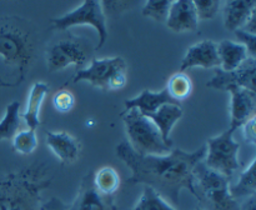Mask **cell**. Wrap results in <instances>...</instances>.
Listing matches in <instances>:
<instances>
[{
    "instance_id": "obj_1",
    "label": "cell",
    "mask_w": 256,
    "mask_h": 210,
    "mask_svg": "<svg viewBox=\"0 0 256 210\" xmlns=\"http://www.w3.org/2000/svg\"><path fill=\"white\" fill-rule=\"evenodd\" d=\"M115 154L130 169L128 182L152 188L176 208L180 192L184 189L192 192V172L204 160L206 146L190 152L176 148L165 155H140L122 140L115 148Z\"/></svg>"
},
{
    "instance_id": "obj_2",
    "label": "cell",
    "mask_w": 256,
    "mask_h": 210,
    "mask_svg": "<svg viewBox=\"0 0 256 210\" xmlns=\"http://www.w3.org/2000/svg\"><path fill=\"white\" fill-rule=\"evenodd\" d=\"M38 28L18 15L0 16V58L9 69L2 88L18 86L25 80L39 52Z\"/></svg>"
},
{
    "instance_id": "obj_3",
    "label": "cell",
    "mask_w": 256,
    "mask_h": 210,
    "mask_svg": "<svg viewBox=\"0 0 256 210\" xmlns=\"http://www.w3.org/2000/svg\"><path fill=\"white\" fill-rule=\"evenodd\" d=\"M52 180L42 162L8 172L0 178V210H42V192Z\"/></svg>"
},
{
    "instance_id": "obj_4",
    "label": "cell",
    "mask_w": 256,
    "mask_h": 210,
    "mask_svg": "<svg viewBox=\"0 0 256 210\" xmlns=\"http://www.w3.org/2000/svg\"><path fill=\"white\" fill-rule=\"evenodd\" d=\"M204 210H239L230 192V180L199 162L192 172V192Z\"/></svg>"
},
{
    "instance_id": "obj_5",
    "label": "cell",
    "mask_w": 256,
    "mask_h": 210,
    "mask_svg": "<svg viewBox=\"0 0 256 210\" xmlns=\"http://www.w3.org/2000/svg\"><path fill=\"white\" fill-rule=\"evenodd\" d=\"M94 52L95 48L88 38L72 34L69 30L62 32L50 40L45 49L48 70L62 72L70 65L82 69L94 59Z\"/></svg>"
},
{
    "instance_id": "obj_6",
    "label": "cell",
    "mask_w": 256,
    "mask_h": 210,
    "mask_svg": "<svg viewBox=\"0 0 256 210\" xmlns=\"http://www.w3.org/2000/svg\"><path fill=\"white\" fill-rule=\"evenodd\" d=\"M128 140L135 152L140 155H165L172 152V145L162 140L160 132L149 118L139 110H124L122 114Z\"/></svg>"
},
{
    "instance_id": "obj_7",
    "label": "cell",
    "mask_w": 256,
    "mask_h": 210,
    "mask_svg": "<svg viewBox=\"0 0 256 210\" xmlns=\"http://www.w3.org/2000/svg\"><path fill=\"white\" fill-rule=\"evenodd\" d=\"M235 130L229 128L222 134L208 139L206 154L204 162L209 169L232 179L238 170L242 169V162L239 159L240 144L234 139Z\"/></svg>"
},
{
    "instance_id": "obj_8",
    "label": "cell",
    "mask_w": 256,
    "mask_h": 210,
    "mask_svg": "<svg viewBox=\"0 0 256 210\" xmlns=\"http://www.w3.org/2000/svg\"><path fill=\"white\" fill-rule=\"evenodd\" d=\"M52 29L56 30L58 32H68L70 28L79 26V25H89L94 28L99 36L95 52H98L106 42L108 36H109L106 16L102 10V2H96V0H85L72 12L52 19Z\"/></svg>"
},
{
    "instance_id": "obj_9",
    "label": "cell",
    "mask_w": 256,
    "mask_h": 210,
    "mask_svg": "<svg viewBox=\"0 0 256 210\" xmlns=\"http://www.w3.org/2000/svg\"><path fill=\"white\" fill-rule=\"evenodd\" d=\"M126 69V62L122 56L104 58V59L94 58L88 64V66L79 69L75 72L72 82L76 84V82H85L102 90H108V85L112 75L120 70Z\"/></svg>"
},
{
    "instance_id": "obj_10",
    "label": "cell",
    "mask_w": 256,
    "mask_h": 210,
    "mask_svg": "<svg viewBox=\"0 0 256 210\" xmlns=\"http://www.w3.org/2000/svg\"><path fill=\"white\" fill-rule=\"evenodd\" d=\"M214 70V76L206 82V86L210 89L228 92L230 88H244L255 92L256 58H248L242 66L230 72H225L220 68Z\"/></svg>"
},
{
    "instance_id": "obj_11",
    "label": "cell",
    "mask_w": 256,
    "mask_h": 210,
    "mask_svg": "<svg viewBox=\"0 0 256 210\" xmlns=\"http://www.w3.org/2000/svg\"><path fill=\"white\" fill-rule=\"evenodd\" d=\"M92 172L84 175L79 192L68 210H119L114 196L100 194L92 182Z\"/></svg>"
},
{
    "instance_id": "obj_12",
    "label": "cell",
    "mask_w": 256,
    "mask_h": 210,
    "mask_svg": "<svg viewBox=\"0 0 256 210\" xmlns=\"http://www.w3.org/2000/svg\"><path fill=\"white\" fill-rule=\"evenodd\" d=\"M230 128L239 129L256 116V92L244 88H230Z\"/></svg>"
},
{
    "instance_id": "obj_13",
    "label": "cell",
    "mask_w": 256,
    "mask_h": 210,
    "mask_svg": "<svg viewBox=\"0 0 256 210\" xmlns=\"http://www.w3.org/2000/svg\"><path fill=\"white\" fill-rule=\"evenodd\" d=\"M192 68L216 69L220 68L218 44L212 40H202L189 46L180 64V72H185Z\"/></svg>"
},
{
    "instance_id": "obj_14",
    "label": "cell",
    "mask_w": 256,
    "mask_h": 210,
    "mask_svg": "<svg viewBox=\"0 0 256 210\" xmlns=\"http://www.w3.org/2000/svg\"><path fill=\"white\" fill-rule=\"evenodd\" d=\"M45 142L52 154L64 165L76 162L82 154V144L79 139L68 132L49 130L45 132Z\"/></svg>"
},
{
    "instance_id": "obj_15",
    "label": "cell",
    "mask_w": 256,
    "mask_h": 210,
    "mask_svg": "<svg viewBox=\"0 0 256 210\" xmlns=\"http://www.w3.org/2000/svg\"><path fill=\"white\" fill-rule=\"evenodd\" d=\"M165 24L174 32H195L199 25V19L195 12L194 2L172 0Z\"/></svg>"
},
{
    "instance_id": "obj_16",
    "label": "cell",
    "mask_w": 256,
    "mask_h": 210,
    "mask_svg": "<svg viewBox=\"0 0 256 210\" xmlns=\"http://www.w3.org/2000/svg\"><path fill=\"white\" fill-rule=\"evenodd\" d=\"M166 104L180 105V102L172 99L165 88L162 90H159V92H152V90L145 89L138 96L128 99L124 102L125 110L136 109L142 115H149L152 112H155L162 105Z\"/></svg>"
},
{
    "instance_id": "obj_17",
    "label": "cell",
    "mask_w": 256,
    "mask_h": 210,
    "mask_svg": "<svg viewBox=\"0 0 256 210\" xmlns=\"http://www.w3.org/2000/svg\"><path fill=\"white\" fill-rule=\"evenodd\" d=\"M224 26L229 32L242 29L256 10L255 0H228L222 2Z\"/></svg>"
},
{
    "instance_id": "obj_18",
    "label": "cell",
    "mask_w": 256,
    "mask_h": 210,
    "mask_svg": "<svg viewBox=\"0 0 256 210\" xmlns=\"http://www.w3.org/2000/svg\"><path fill=\"white\" fill-rule=\"evenodd\" d=\"M144 116L149 118L158 130L160 132L162 140L166 144L172 146V140L170 139V134H172V129H174L175 124L182 119V105L176 104H166L162 105L160 109H158L155 112H152L149 115H144Z\"/></svg>"
},
{
    "instance_id": "obj_19",
    "label": "cell",
    "mask_w": 256,
    "mask_h": 210,
    "mask_svg": "<svg viewBox=\"0 0 256 210\" xmlns=\"http://www.w3.org/2000/svg\"><path fill=\"white\" fill-rule=\"evenodd\" d=\"M49 90V85L44 82H34L30 88L26 106H25V112L22 114V119H24L28 129L36 130V128L40 125V110H42V105Z\"/></svg>"
},
{
    "instance_id": "obj_20",
    "label": "cell",
    "mask_w": 256,
    "mask_h": 210,
    "mask_svg": "<svg viewBox=\"0 0 256 210\" xmlns=\"http://www.w3.org/2000/svg\"><path fill=\"white\" fill-rule=\"evenodd\" d=\"M218 55L220 60V69L225 72L238 69L246 62L248 58H250L246 49L242 44L228 39L218 44Z\"/></svg>"
},
{
    "instance_id": "obj_21",
    "label": "cell",
    "mask_w": 256,
    "mask_h": 210,
    "mask_svg": "<svg viewBox=\"0 0 256 210\" xmlns=\"http://www.w3.org/2000/svg\"><path fill=\"white\" fill-rule=\"evenodd\" d=\"M256 162L252 160L249 165L240 174L239 180L234 185H230V192L235 200L248 199L256 195Z\"/></svg>"
},
{
    "instance_id": "obj_22",
    "label": "cell",
    "mask_w": 256,
    "mask_h": 210,
    "mask_svg": "<svg viewBox=\"0 0 256 210\" xmlns=\"http://www.w3.org/2000/svg\"><path fill=\"white\" fill-rule=\"evenodd\" d=\"M92 182L98 192L106 196H114L120 188V175L112 166H102L92 172Z\"/></svg>"
},
{
    "instance_id": "obj_23",
    "label": "cell",
    "mask_w": 256,
    "mask_h": 210,
    "mask_svg": "<svg viewBox=\"0 0 256 210\" xmlns=\"http://www.w3.org/2000/svg\"><path fill=\"white\" fill-rule=\"evenodd\" d=\"M22 128V115H20V102L14 100L5 108L2 119L0 120V142L12 140Z\"/></svg>"
},
{
    "instance_id": "obj_24",
    "label": "cell",
    "mask_w": 256,
    "mask_h": 210,
    "mask_svg": "<svg viewBox=\"0 0 256 210\" xmlns=\"http://www.w3.org/2000/svg\"><path fill=\"white\" fill-rule=\"evenodd\" d=\"M165 89L168 90V92H169L172 99L180 102L182 100L188 99L192 95L194 85H192V80L190 79L189 75L179 72H175L169 78Z\"/></svg>"
},
{
    "instance_id": "obj_25",
    "label": "cell",
    "mask_w": 256,
    "mask_h": 210,
    "mask_svg": "<svg viewBox=\"0 0 256 210\" xmlns=\"http://www.w3.org/2000/svg\"><path fill=\"white\" fill-rule=\"evenodd\" d=\"M130 210H178L149 186H145L138 202Z\"/></svg>"
},
{
    "instance_id": "obj_26",
    "label": "cell",
    "mask_w": 256,
    "mask_h": 210,
    "mask_svg": "<svg viewBox=\"0 0 256 210\" xmlns=\"http://www.w3.org/2000/svg\"><path fill=\"white\" fill-rule=\"evenodd\" d=\"M12 150L18 154L29 155L35 152L38 146V135L36 130L22 129L15 134L12 139Z\"/></svg>"
},
{
    "instance_id": "obj_27",
    "label": "cell",
    "mask_w": 256,
    "mask_h": 210,
    "mask_svg": "<svg viewBox=\"0 0 256 210\" xmlns=\"http://www.w3.org/2000/svg\"><path fill=\"white\" fill-rule=\"evenodd\" d=\"M172 0H148L142 8V12L144 16L150 18L154 22H166L169 15L170 6Z\"/></svg>"
},
{
    "instance_id": "obj_28",
    "label": "cell",
    "mask_w": 256,
    "mask_h": 210,
    "mask_svg": "<svg viewBox=\"0 0 256 210\" xmlns=\"http://www.w3.org/2000/svg\"><path fill=\"white\" fill-rule=\"evenodd\" d=\"M222 2L220 0H195V12H196L199 22L200 20H210L216 16L218 12L222 10Z\"/></svg>"
},
{
    "instance_id": "obj_29",
    "label": "cell",
    "mask_w": 256,
    "mask_h": 210,
    "mask_svg": "<svg viewBox=\"0 0 256 210\" xmlns=\"http://www.w3.org/2000/svg\"><path fill=\"white\" fill-rule=\"evenodd\" d=\"M52 106L59 112H69L75 106V96L72 92L66 89L59 90L52 96Z\"/></svg>"
},
{
    "instance_id": "obj_30",
    "label": "cell",
    "mask_w": 256,
    "mask_h": 210,
    "mask_svg": "<svg viewBox=\"0 0 256 210\" xmlns=\"http://www.w3.org/2000/svg\"><path fill=\"white\" fill-rule=\"evenodd\" d=\"M238 42L242 44L246 49L250 58H256V34H252L242 29H238L234 32Z\"/></svg>"
},
{
    "instance_id": "obj_31",
    "label": "cell",
    "mask_w": 256,
    "mask_h": 210,
    "mask_svg": "<svg viewBox=\"0 0 256 210\" xmlns=\"http://www.w3.org/2000/svg\"><path fill=\"white\" fill-rule=\"evenodd\" d=\"M135 4H136L135 2H102V10H104L105 16L120 14V12L130 9Z\"/></svg>"
},
{
    "instance_id": "obj_32",
    "label": "cell",
    "mask_w": 256,
    "mask_h": 210,
    "mask_svg": "<svg viewBox=\"0 0 256 210\" xmlns=\"http://www.w3.org/2000/svg\"><path fill=\"white\" fill-rule=\"evenodd\" d=\"M126 82H128L126 70H120V72H115V74L112 75V78L109 82V85H108V90H122L124 89Z\"/></svg>"
},
{
    "instance_id": "obj_33",
    "label": "cell",
    "mask_w": 256,
    "mask_h": 210,
    "mask_svg": "<svg viewBox=\"0 0 256 210\" xmlns=\"http://www.w3.org/2000/svg\"><path fill=\"white\" fill-rule=\"evenodd\" d=\"M242 132H244V138L246 142L255 146L256 144V132H255V118L248 122L246 124L242 125Z\"/></svg>"
},
{
    "instance_id": "obj_34",
    "label": "cell",
    "mask_w": 256,
    "mask_h": 210,
    "mask_svg": "<svg viewBox=\"0 0 256 210\" xmlns=\"http://www.w3.org/2000/svg\"><path fill=\"white\" fill-rule=\"evenodd\" d=\"M42 210H68V206L60 198L52 196L42 202Z\"/></svg>"
},
{
    "instance_id": "obj_35",
    "label": "cell",
    "mask_w": 256,
    "mask_h": 210,
    "mask_svg": "<svg viewBox=\"0 0 256 210\" xmlns=\"http://www.w3.org/2000/svg\"><path fill=\"white\" fill-rule=\"evenodd\" d=\"M239 210H256V195L245 199V202L239 206Z\"/></svg>"
},
{
    "instance_id": "obj_36",
    "label": "cell",
    "mask_w": 256,
    "mask_h": 210,
    "mask_svg": "<svg viewBox=\"0 0 256 210\" xmlns=\"http://www.w3.org/2000/svg\"><path fill=\"white\" fill-rule=\"evenodd\" d=\"M195 210H204V209H202V208H200V206H198Z\"/></svg>"
}]
</instances>
